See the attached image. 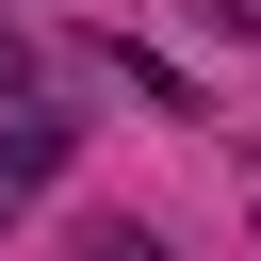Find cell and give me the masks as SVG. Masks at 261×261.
<instances>
[{
    "instance_id": "cell-1",
    "label": "cell",
    "mask_w": 261,
    "mask_h": 261,
    "mask_svg": "<svg viewBox=\"0 0 261 261\" xmlns=\"http://www.w3.org/2000/svg\"><path fill=\"white\" fill-rule=\"evenodd\" d=\"M65 147H82L65 114H16V130H0V228H16V212H33L49 179H65Z\"/></svg>"
},
{
    "instance_id": "cell-2",
    "label": "cell",
    "mask_w": 261,
    "mask_h": 261,
    "mask_svg": "<svg viewBox=\"0 0 261 261\" xmlns=\"http://www.w3.org/2000/svg\"><path fill=\"white\" fill-rule=\"evenodd\" d=\"M98 261H163V245H147V228H98Z\"/></svg>"
}]
</instances>
